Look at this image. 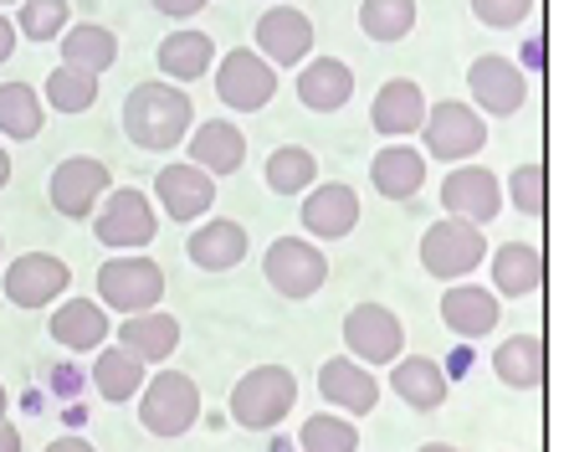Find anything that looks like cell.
Returning <instances> with one entry per match:
<instances>
[{
	"instance_id": "1f68e13d",
	"label": "cell",
	"mask_w": 564,
	"mask_h": 452,
	"mask_svg": "<svg viewBox=\"0 0 564 452\" xmlns=\"http://www.w3.org/2000/svg\"><path fill=\"white\" fill-rule=\"evenodd\" d=\"M62 62L88 67V73L104 77L108 67L119 62V36L108 26H98V21H77V26H67V36H62Z\"/></svg>"
},
{
	"instance_id": "83f0119b",
	"label": "cell",
	"mask_w": 564,
	"mask_h": 452,
	"mask_svg": "<svg viewBox=\"0 0 564 452\" xmlns=\"http://www.w3.org/2000/svg\"><path fill=\"white\" fill-rule=\"evenodd\" d=\"M370 185L386 201H411L426 185V154L411 150V144H386L370 160Z\"/></svg>"
},
{
	"instance_id": "2e32d148",
	"label": "cell",
	"mask_w": 564,
	"mask_h": 452,
	"mask_svg": "<svg viewBox=\"0 0 564 452\" xmlns=\"http://www.w3.org/2000/svg\"><path fill=\"white\" fill-rule=\"evenodd\" d=\"M297 222L308 226V237L318 241H339L349 237L359 226V191L344 181H324L313 185L308 196H303V212H297Z\"/></svg>"
},
{
	"instance_id": "ee69618b",
	"label": "cell",
	"mask_w": 564,
	"mask_h": 452,
	"mask_svg": "<svg viewBox=\"0 0 564 452\" xmlns=\"http://www.w3.org/2000/svg\"><path fill=\"white\" fill-rule=\"evenodd\" d=\"M0 452H26L21 448V432H15L11 422H0Z\"/></svg>"
},
{
	"instance_id": "c3c4849f",
	"label": "cell",
	"mask_w": 564,
	"mask_h": 452,
	"mask_svg": "<svg viewBox=\"0 0 564 452\" xmlns=\"http://www.w3.org/2000/svg\"><path fill=\"white\" fill-rule=\"evenodd\" d=\"M0 6H15V0H0Z\"/></svg>"
},
{
	"instance_id": "ac0fdd59",
	"label": "cell",
	"mask_w": 564,
	"mask_h": 452,
	"mask_svg": "<svg viewBox=\"0 0 564 452\" xmlns=\"http://www.w3.org/2000/svg\"><path fill=\"white\" fill-rule=\"evenodd\" d=\"M426 93H421V83H411V77H390L386 88L375 93V104H370V123H375V134H386V139H411L426 129Z\"/></svg>"
},
{
	"instance_id": "277c9868",
	"label": "cell",
	"mask_w": 564,
	"mask_h": 452,
	"mask_svg": "<svg viewBox=\"0 0 564 452\" xmlns=\"http://www.w3.org/2000/svg\"><path fill=\"white\" fill-rule=\"evenodd\" d=\"M98 299L104 309H119L123 319L144 314V309H160L164 299V268L144 252H119L98 268Z\"/></svg>"
},
{
	"instance_id": "4316f807",
	"label": "cell",
	"mask_w": 564,
	"mask_h": 452,
	"mask_svg": "<svg viewBox=\"0 0 564 452\" xmlns=\"http://www.w3.org/2000/svg\"><path fill=\"white\" fill-rule=\"evenodd\" d=\"M119 345H129L144 365H164L180 349V319L164 309H144L119 324Z\"/></svg>"
},
{
	"instance_id": "5bb4252c",
	"label": "cell",
	"mask_w": 564,
	"mask_h": 452,
	"mask_svg": "<svg viewBox=\"0 0 564 452\" xmlns=\"http://www.w3.org/2000/svg\"><path fill=\"white\" fill-rule=\"evenodd\" d=\"M442 212L488 226L492 216L503 212V185H498V175L488 165H457L442 185Z\"/></svg>"
},
{
	"instance_id": "f546056e",
	"label": "cell",
	"mask_w": 564,
	"mask_h": 452,
	"mask_svg": "<svg viewBox=\"0 0 564 452\" xmlns=\"http://www.w3.org/2000/svg\"><path fill=\"white\" fill-rule=\"evenodd\" d=\"M488 268H492V288L503 299H529V293L544 288V252L529 247V241H503Z\"/></svg>"
},
{
	"instance_id": "d6a6232c",
	"label": "cell",
	"mask_w": 564,
	"mask_h": 452,
	"mask_svg": "<svg viewBox=\"0 0 564 452\" xmlns=\"http://www.w3.org/2000/svg\"><path fill=\"white\" fill-rule=\"evenodd\" d=\"M42 98H46V108H57V114H88V108L98 104V73L73 67V62H57V67L46 73Z\"/></svg>"
},
{
	"instance_id": "3957f363",
	"label": "cell",
	"mask_w": 564,
	"mask_h": 452,
	"mask_svg": "<svg viewBox=\"0 0 564 452\" xmlns=\"http://www.w3.org/2000/svg\"><path fill=\"white\" fill-rule=\"evenodd\" d=\"M488 257V237L477 222H462V216H442L436 226H426L421 237V268L442 283H462L467 272L482 268Z\"/></svg>"
},
{
	"instance_id": "7402d4cb",
	"label": "cell",
	"mask_w": 564,
	"mask_h": 452,
	"mask_svg": "<svg viewBox=\"0 0 564 452\" xmlns=\"http://www.w3.org/2000/svg\"><path fill=\"white\" fill-rule=\"evenodd\" d=\"M247 226L231 222V216H216V222L195 226L191 241H185V257H191L200 272H231L247 257Z\"/></svg>"
},
{
	"instance_id": "f1b7e54d",
	"label": "cell",
	"mask_w": 564,
	"mask_h": 452,
	"mask_svg": "<svg viewBox=\"0 0 564 452\" xmlns=\"http://www.w3.org/2000/svg\"><path fill=\"white\" fill-rule=\"evenodd\" d=\"M93 386L104 401L123 407V401H139V391L149 386V365L139 360L129 345H113V349H98V360H93Z\"/></svg>"
},
{
	"instance_id": "cb8c5ba5",
	"label": "cell",
	"mask_w": 564,
	"mask_h": 452,
	"mask_svg": "<svg viewBox=\"0 0 564 452\" xmlns=\"http://www.w3.org/2000/svg\"><path fill=\"white\" fill-rule=\"evenodd\" d=\"M46 330L62 349H104L108 345V309L104 299H67L62 309H52Z\"/></svg>"
},
{
	"instance_id": "8fae6325",
	"label": "cell",
	"mask_w": 564,
	"mask_h": 452,
	"mask_svg": "<svg viewBox=\"0 0 564 452\" xmlns=\"http://www.w3.org/2000/svg\"><path fill=\"white\" fill-rule=\"evenodd\" d=\"M154 232H160V216L144 191H108V201L93 216V237L113 252H139L154 241Z\"/></svg>"
},
{
	"instance_id": "60d3db41",
	"label": "cell",
	"mask_w": 564,
	"mask_h": 452,
	"mask_svg": "<svg viewBox=\"0 0 564 452\" xmlns=\"http://www.w3.org/2000/svg\"><path fill=\"white\" fill-rule=\"evenodd\" d=\"M149 6H154L164 21H191V15L206 11V0H149Z\"/></svg>"
},
{
	"instance_id": "e0dca14e",
	"label": "cell",
	"mask_w": 564,
	"mask_h": 452,
	"mask_svg": "<svg viewBox=\"0 0 564 452\" xmlns=\"http://www.w3.org/2000/svg\"><path fill=\"white\" fill-rule=\"evenodd\" d=\"M318 391L328 407L349 411V417H370L380 407V380L370 376V365H359L355 355H334L318 365Z\"/></svg>"
},
{
	"instance_id": "74e56055",
	"label": "cell",
	"mask_w": 564,
	"mask_h": 452,
	"mask_svg": "<svg viewBox=\"0 0 564 452\" xmlns=\"http://www.w3.org/2000/svg\"><path fill=\"white\" fill-rule=\"evenodd\" d=\"M297 448L303 452H359V432L349 417H334V411H318L303 422L297 432Z\"/></svg>"
},
{
	"instance_id": "484cf974",
	"label": "cell",
	"mask_w": 564,
	"mask_h": 452,
	"mask_svg": "<svg viewBox=\"0 0 564 452\" xmlns=\"http://www.w3.org/2000/svg\"><path fill=\"white\" fill-rule=\"evenodd\" d=\"M154 62H160V73L170 77V83H195V77H206L221 57H216V42H210L206 31L180 26V31H170V36L160 42Z\"/></svg>"
},
{
	"instance_id": "9c48e42d",
	"label": "cell",
	"mask_w": 564,
	"mask_h": 452,
	"mask_svg": "<svg viewBox=\"0 0 564 452\" xmlns=\"http://www.w3.org/2000/svg\"><path fill=\"white\" fill-rule=\"evenodd\" d=\"M262 272L282 299H313L328 283V257L313 237H278L262 257Z\"/></svg>"
},
{
	"instance_id": "d4e9b609",
	"label": "cell",
	"mask_w": 564,
	"mask_h": 452,
	"mask_svg": "<svg viewBox=\"0 0 564 452\" xmlns=\"http://www.w3.org/2000/svg\"><path fill=\"white\" fill-rule=\"evenodd\" d=\"M492 376L513 386V391H539L550 380V349L539 334H513L492 349Z\"/></svg>"
},
{
	"instance_id": "ffe728a7",
	"label": "cell",
	"mask_w": 564,
	"mask_h": 452,
	"mask_svg": "<svg viewBox=\"0 0 564 452\" xmlns=\"http://www.w3.org/2000/svg\"><path fill=\"white\" fill-rule=\"evenodd\" d=\"M185 150H191V165H200L206 175H237V170L247 165V134H241L231 119L195 123L191 139H185Z\"/></svg>"
},
{
	"instance_id": "bcb514c9",
	"label": "cell",
	"mask_w": 564,
	"mask_h": 452,
	"mask_svg": "<svg viewBox=\"0 0 564 452\" xmlns=\"http://www.w3.org/2000/svg\"><path fill=\"white\" fill-rule=\"evenodd\" d=\"M421 452H457V448H452V442H426Z\"/></svg>"
},
{
	"instance_id": "8d00e7d4",
	"label": "cell",
	"mask_w": 564,
	"mask_h": 452,
	"mask_svg": "<svg viewBox=\"0 0 564 452\" xmlns=\"http://www.w3.org/2000/svg\"><path fill=\"white\" fill-rule=\"evenodd\" d=\"M73 26V11H67V0H21V15H15V31L26 36V42H62Z\"/></svg>"
},
{
	"instance_id": "f35d334b",
	"label": "cell",
	"mask_w": 564,
	"mask_h": 452,
	"mask_svg": "<svg viewBox=\"0 0 564 452\" xmlns=\"http://www.w3.org/2000/svg\"><path fill=\"white\" fill-rule=\"evenodd\" d=\"M508 201H513L523 216H534V222L550 216V185H544V165H539V160H529V165H519L508 175Z\"/></svg>"
},
{
	"instance_id": "836d02e7",
	"label": "cell",
	"mask_w": 564,
	"mask_h": 452,
	"mask_svg": "<svg viewBox=\"0 0 564 452\" xmlns=\"http://www.w3.org/2000/svg\"><path fill=\"white\" fill-rule=\"evenodd\" d=\"M42 123H46V98H36L31 83H6V88H0V134L36 139Z\"/></svg>"
},
{
	"instance_id": "d590c367",
	"label": "cell",
	"mask_w": 564,
	"mask_h": 452,
	"mask_svg": "<svg viewBox=\"0 0 564 452\" xmlns=\"http://www.w3.org/2000/svg\"><path fill=\"white\" fill-rule=\"evenodd\" d=\"M359 31L370 42H405L416 31V0H365L359 6Z\"/></svg>"
},
{
	"instance_id": "30bf717a",
	"label": "cell",
	"mask_w": 564,
	"mask_h": 452,
	"mask_svg": "<svg viewBox=\"0 0 564 452\" xmlns=\"http://www.w3.org/2000/svg\"><path fill=\"white\" fill-rule=\"evenodd\" d=\"M344 349L359 365H395L405 349V324L386 303H355L344 314Z\"/></svg>"
},
{
	"instance_id": "d6986e66",
	"label": "cell",
	"mask_w": 564,
	"mask_h": 452,
	"mask_svg": "<svg viewBox=\"0 0 564 452\" xmlns=\"http://www.w3.org/2000/svg\"><path fill=\"white\" fill-rule=\"evenodd\" d=\"M257 52L272 62V67H293V62H308L313 52V21L293 6H272L257 21Z\"/></svg>"
},
{
	"instance_id": "7bdbcfd3",
	"label": "cell",
	"mask_w": 564,
	"mask_h": 452,
	"mask_svg": "<svg viewBox=\"0 0 564 452\" xmlns=\"http://www.w3.org/2000/svg\"><path fill=\"white\" fill-rule=\"evenodd\" d=\"M46 452H93L88 438H57V442H46Z\"/></svg>"
},
{
	"instance_id": "5b68a950",
	"label": "cell",
	"mask_w": 564,
	"mask_h": 452,
	"mask_svg": "<svg viewBox=\"0 0 564 452\" xmlns=\"http://www.w3.org/2000/svg\"><path fill=\"white\" fill-rule=\"evenodd\" d=\"M421 144H426V154L442 160V165H473V154L488 144V119H482L473 104L442 98V104H431Z\"/></svg>"
},
{
	"instance_id": "6da1fadb",
	"label": "cell",
	"mask_w": 564,
	"mask_h": 452,
	"mask_svg": "<svg viewBox=\"0 0 564 452\" xmlns=\"http://www.w3.org/2000/svg\"><path fill=\"white\" fill-rule=\"evenodd\" d=\"M195 129V108L191 98L175 88V83H139L129 98H123V134L134 139L139 150L149 154H164V150H180Z\"/></svg>"
},
{
	"instance_id": "ba28073f",
	"label": "cell",
	"mask_w": 564,
	"mask_h": 452,
	"mask_svg": "<svg viewBox=\"0 0 564 452\" xmlns=\"http://www.w3.org/2000/svg\"><path fill=\"white\" fill-rule=\"evenodd\" d=\"M278 93V67H272L257 46H237L216 62V98L237 114H257V108L272 104Z\"/></svg>"
},
{
	"instance_id": "44dd1931",
	"label": "cell",
	"mask_w": 564,
	"mask_h": 452,
	"mask_svg": "<svg viewBox=\"0 0 564 452\" xmlns=\"http://www.w3.org/2000/svg\"><path fill=\"white\" fill-rule=\"evenodd\" d=\"M498 293H488V288L477 283H452L442 293V324L457 340H482V334L498 330Z\"/></svg>"
},
{
	"instance_id": "7c38bea8",
	"label": "cell",
	"mask_w": 564,
	"mask_h": 452,
	"mask_svg": "<svg viewBox=\"0 0 564 452\" xmlns=\"http://www.w3.org/2000/svg\"><path fill=\"white\" fill-rule=\"evenodd\" d=\"M467 93H473V108L482 119H508V114H519L523 98H529V77H523L519 62L508 57H477L467 67Z\"/></svg>"
},
{
	"instance_id": "4dcf8cb0",
	"label": "cell",
	"mask_w": 564,
	"mask_h": 452,
	"mask_svg": "<svg viewBox=\"0 0 564 452\" xmlns=\"http://www.w3.org/2000/svg\"><path fill=\"white\" fill-rule=\"evenodd\" d=\"M390 391L411 411H436L446 401V370L431 355H405L390 365Z\"/></svg>"
},
{
	"instance_id": "7a4b0ae2",
	"label": "cell",
	"mask_w": 564,
	"mask_h": 452,
	"mask_svg": "<svg viewBox=\"0 0 564 452\" xmlns=\"http://www.w3.org/2000/svg\"><path fill=\"white\" fill-rule=\"evenodd\" d=\"M297 401V376L288 365H252L247 376L231 386V417L247 432H268L278 427Z\"/></svg>"
},
{
	"instance_id": "b9f144b4",
	"label": "cell",
	"mask_w": 564,
	"mask_h": 452,
	"mask_svg": "<svg viewBox=\"0 0 564 452\" xmlns=\"http://www.w3.org/2000/svg\"><path fill=\"white\" fill-rule=\"evenodd\" d=\"M15 36H21V31H15V21H11V15H0V62H11Z\"/></svg>"
},
{
	"instance_id": "52a82bcc",
	"label": "cell",
	"mask_w": 564,
	"mask_h": 452,
	"mask_svg": "<svg viewBox=\"0 0 564 452\" xmlns=\"http://www.w3.org/2000/svg\"><path fill=\"white\" fill-rule=\"evenodd\" d=\"M108 175L104 160H93V154H73V160H62L52 170V181H46V196H52V212L67 216V222H88L98 216V206L108 201Z\"/></svg>"
},
{
	"instance_id": "8992f818",
	"label": "cell",
	"mask_w": 564,
	"mask_h": 452,
	"mask_svg": "<svg viewBox=\"0 0 564 452\" xmlns=\"http://www.w3.org/2000/svg\"><path fill=\"white\" fill-rule=\"evenodd\" d=\"M200 417V391L185 370H154L139 391V422L154 438H185Z\"/></svg>"
},
{
	"instance_id": "4fadbf2b",
	"label": "cell",
	"mask_w": 564,
	"mask_h": 452,
	"mask_svg": "<svg viewBox=\"0 0 564 452\" xmlns=\"http://www.w3.org/2000/svg\"><path fill=\"white\" fill-rule=\"evenodd\" d=\"M67 283H73V268L52 252H26L6 268V299L15 309H46L67 293Z\"/></svg>"
},
{
	"instance_id": "e575fe53",
	"label": "cell",
	"mask_w": 564,
	"mask_h": 452,
	"mask_svg": "<svg viewBox=\"0 0 564 452\" xmlns=\"http://www.w3.org/2000/svg\"><path fill=\"white\" fill-rule=\"evenodd\" d=\"M318 185V160L303 144H282L268 154V191L272 196H303Z\"/></svg>"
},
{
	"instance_id": "7dc6e473",
	"label": "cell",
	"mask_w": 564,
	"mask_h": 452,
	"mask_svg": "<svg viewBox=\"0 0 564 452\" xmlns=\"http://www.w3.org/2000/svg\"><path fill=\"white\" fill-rule=\"evenodd\" d=\"M6 407H11V396H6V386H0V422H6Z\"/></svg>"
},
{
	"instance_id": "ab89813d",
	"label": "cell",
	"mask_w": 564,
	"mask_h": 452,
	"mask_svg": "<svg viewBox=\"0 0 564 452\" xmlns=\"http://www.w3.org/2000/svg\"><path fill=\"white\" fill-rule=\"evenodd\" d=\"M529 11H534V0H473V15L492 31L519 26V21H529Z\"/></svg>"
},
{
	"instance_id": "9a60e30c",
	"label": "cell",
	"mask_w": 564,
	"mask_h": 452,
	"mask_svg": "<svg viewBox=\"0 0 564 452\" xmlns=\"http://www.w3.org/2000/svg\"><path fill=\"white\" fill-rule=\"evenodd\" d=\"M154 196H160V212L170 222H200V216L216 206V175H206L200 165H164L160 181H154Z\"/></svg>"
},
{
	"instance_id": "603a6c76",
	"label": "cell",
	"mask_w": 564,
	"mask_h": 452,
	"mask_svg": "<svg viewBox=\"0 0 564 452\" xmlns=\"http://www.w3.org/2000/svg\"><path fill=\"white\" fill-rule=\"evenodd\" d=\"M349 98H355V73H349V62H339V57L303 62V73H297V104L303 108H313V114H339Z\"/></svg>"
},
{
	"instance_id": "f6af8a7d",
	"label": "cell",
	"mask_w": 564,
	"mask_h": 452,
	"mask_svg": "<svg viewBox=\"0 0 564 452\" xmlns=\"http://www.w3.org/2000/svg\"><path fill=\"white\" fill-rule=\"evenodd\" d=\"M6 181H11V154H6V144H0V191H6Z\"/></svg>"
}]
</instances>
